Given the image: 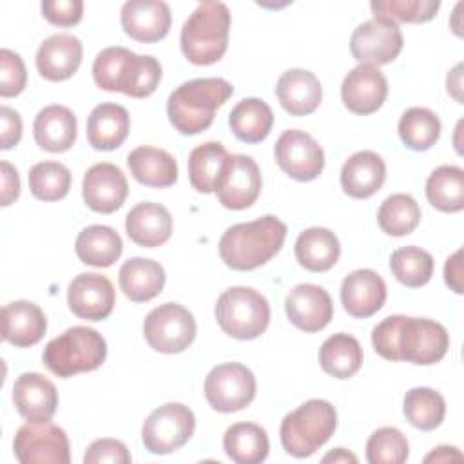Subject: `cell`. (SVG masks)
I'll list each match as a JSON object with an SVG mask.
<instances>
[{"label":"cell","mask_w":464,"mask_h":464,"mask_svg":"<svg viewBox=\"0 0 464 464\" xmlns=\"http://www.w3.org/2000/svg\"><path fill=\"white\" fill-rule=\"evenodd\" d=\"M276 94L281 107L292 116L312 114L323 98L319 78L306 69L285 71L276 85Z\"/></svg>","instance_id":"obj_24"},{"label":"cell","mask_w":464,"mask_h":464,"mask_svg":"<svg viewBox=\"0 0 464 464\" xmlns=\"http://www.w3.org/2000/svg\"><path fill=\"white\" fill-rule=\"evenodd\" d=\"M130 116L123 105L100 103L87 118V140L96 150L118 149L129 134Z\"/></svg>","instance_id":"obj_29"},{"label":"cell","mask_w":464,"mask_h":464,"mask_svg":"<svg viewBox=\"0 0 464 464\" xmlns=\"http://www.w3.org/2000/svg\"><path fill=\"white\" fill-rule=\"evenodd\" d=\"M125 230L136 245L154 248L170 239L172 218L163 205L143 201L129 210L125 218Z\"/></svg>","instance_id":"obj_27"},{"label":"cell","mask_w":464,"mask_h":464,"mask_svg":"<svg viewBox=\"0 0 464 464\" xmlns=\"http://www.w3.org/2000/svg\"><path fill=\"white\" fill-rule=\"evenodd\" d=\"M0 96H18L27 83V71L20 54L9 49L0 51Z\"/></svg>","instance_id":"obj_46"},{"label":"cell","mask_w":464,"mask_h":464,"mask_svg":"<svg viewBox=\"0 0 464 464\" xmlns=\"http://www.w3.org/2000/svg\"><path fill=\"white\" fill-rule=\"evenodd\" d=\"M277 165L297 181L315 179L324 167V152L321 145L304 130L288 129L276 141Z\"/></svg>","instance_id":"obj_15"},{"label":"cell","mask_w":464,"mask_h":464,"mask_svg":"<svg viewBox=\"0 0 464 464\" xmlns=\"http://www.w3.org/2000/svg\"><path fill=\"white\" fill-rule=\"evenodd\" d=\"M85 205L100 214L118 210L129 194L127 178L120 167L112 163H94L87 169L82 183Z\"/></svg>","instance_id":"obj_17"},{"label":"cell","mask_w":464,"mask_h":464,"mask_svg":"<svg viewBox=\"0 0 464 464\" xmlns=\"http://www.w3.org/2000/svg\"><path fill=\"white\" fill-rule=\"evenodd\" d=\"M82 42L67 33L45 38L36 51V69L49 82L71 78L82 63Z\"/></svg>","instance_id":"obj_23"},{"label":"cell","mask_w":464,"mask_h":464,"mask_svg":"<svg viewBox=\"0 0 464 464\" xmlns=\"http://www.w3.org/2000/svg\"><path fill=\"white\" fill-rule=\"evenodd\" d=\"M127 165L132 178L147 187L165 188L178 179V163L174 156L158 147H136L127 156Z\"/></svg>","instance_id":"obj_30"},{"label":"cell","mask_w":464,"mask_h":464,"mask_svg":"<svg viewBox=\"0 0 464 464\" xmlns=\"http://www.w3.org/2000/svg\"><path fill=\"white\" fill-rule=\"evenodd\" d=\"M40 9L47 22L60 27H71L82 20L83 2L82 0H45L40 4Z\"/></svg>","instance_id":"obj_48"},{"label":"cell","mask_w":464,"mask_h":464,"mask_svg":"<svg viewBox=\"0 0 464 464\" xmlns=\"http://www.w3.org/2000/svg\"><path fill=\"white\" fill-rule=\"evenodd\" d=\"M335 426V408L328 401L310 399L283 417L279 428L281 444L288 455L304 459L328 442Z\"/></svg>","instance_id":"obj_6"},{"label":"cell","mask_w":464,"mask_h":464,"mask_svg":"<svg viewBox=\"0 0 464 464\" xmlns=\"http://www.w3.org/2000/svg\"><path fill=\"white\" fill-rule=\"evenodd\" d=\"M433 265L435 261L431 254L413 245L397 248L390 257L392 274L401 285L408 288H419L426 285L431 279Z\"/></svg>","instance_id":"obj_42"},{"label":"cell","mask_w":464,"mask_h":464,"mask_svg":"<svg viewBox=\"0 0 464 464\" xmlns=\"http://www.w3.org/2000/svg\"><path fill=\"white\" fill-rule=\"evenodd\" d=\"M105 357V339L89 326L67 328L58 337L51 339L42 353L44 364L62 379L92 372L103 364Z\"/></svg>","instance_id":"obj_7"},{"label":"cell","mask_w":464,"mask_h":464,"mask_svg":"<svg viewBox=\"0 0 464 464\" xmlns=\"http://www.w3.org/2000/svg\"><path fill=\"white\" fill-rule=\"evenodd\" d=\"M234 87L223 78H196L174 89L167 100V114L172 127L181 134L207 130L216 111L232 96Z\"/></svg>","instance_id":"obj_4"},{"label":"cell","mask_w":464,"mask_h":464,"mask_svg":"<svg viewBox=\"0 0 464 464\" xmlns=\"http://www.w3.org/2000/svg\"><path fill=\"white\" fill-rule=\"evenodd\" d=\"M375 352L386 361H406L413 364H435L448 348V330L426 317L388 315L372 332Z\"/></svg>","instance_id":"obj_1"},{"label":"cell","mask_w":464,"mask_h":464,"mask_svg":"<svg viewBox=\"0 0 464 464\" xmlns=\"http://www.w3.org/2000/svg\"><path fill=\"white\" fill-rule=\"evenodd\" d=\"M33 134L40 149L65 152L76 141V116L65 105H47L36 114Z\"/></svg>","instance_id":"obj_28"},{"label":"cell","mask_w":464,"mask_h":464,"mask_svg":"<svg viewBox=\"0 0 464 464\" xmlns=\"http://www.w3.org/2000/svg\"><path fill=\"white\" fill-rule=\"evenodd\" d=\"M123 31L145 44L158 42L167 36L170 29V9L161 0H129L121 7Z\"/></svg>","instance_id":"obj_21"},{"label":"cell","mask_w":464,"mask_h":464,"mask_svg":"<svg viewBox=\"0 0 464 464\" xmlns=\"http://www.w3.org/2000/svg\"><path fill=\"white\" fill-rule=\"evenodd\" d=\"M0 121H2L0 149L2 150L13 149L22 138V118L14 109L2 105L0 107Z\"/></svg>","instance_id":"obj_49"},{"label":"cell","mask_w":464,"mask_h":464,"mask_svg":"<svg viewBox=\"0 0 464 464\" xmlns=\"http://www.w3.org/2000/svg\"><path fill=\"white\" fill-rule=\"evenodd\" d=\"M27 179L31 194L42 201L63 199L71 188V172L63 163L58 161L34 163L27 174Z\"/></svg>","instance_id":"obj_43"},{"label":"cell","mask_w":464,"mask_h":464,"mask_svg":"<svg viewBox=\"0 0 464 464\" xmlns=\"http://www.w3.org/2000/svg\"><path fill=\"white\" fill-rule=\"evenodd\" d=\"M399 136L408 149L428 150L440 136V120L426 107H411L399 120Z\"/></svg>","instance_id":"obj_41"},{"label":"cell","mask_w":464,"mask_h":464,"mask_svg":"<svg viewBox=\"0 0 464 464\" xmlns=\"http://www.w3.org/2000/svg\"><path fill=\"white\" fill-rule=\"evenodd\" d=\"M214 192L225 208H248L256 203L261 192V172L257 163L250 156L230 154L218 176Z\"/></svg>","instance_id":"obj_13"},{"label":"cell","mask_w":464,"mask_h":464,"mask_svg":"<svg viewBox=\"0 0 464 464\" xmlns=\"http://www.w3.org/2000/svg\"><path fill=\"white\" fill-rule=\"evenodd\" d=\"M350 51L361 63H372L375 67L390 63L402 51V33L395 22L373 16L352 33Z\"/></svg>","instance_id":"obj_14"},{"label":"cell","mask_w":464,"mask_h":464,"mask_svg":"<svg viewBox=\"0 0 464 464\" xmlns=\"http://www.w3.org/2000/svg\"><path fill=\"white\" fill-rule=\"evenodd\" d=\"M408 453V440L397 428H379L366 440V460L370 464H402Z\"/></svg>","instance_id":"obj_44"},{"label":"cell","mask_w":464,"mask_h":464,"mask_svg":"<svg viewBox=\"0 0 464 464\" xmlns=\"http://www.w3.org/2000/svg\"><path fill=\"white\" fill-rule=\"evenodd\" d=\"M444 281L446 285L455 292V294H462L464 286H462V248L455 250L444 265Z\"/></svg>","instance_id":"obj_51"},{"label":"cell","mask_w":464,"mask_h":464,"mask_svg":"<svg viewBox=\"0 0 464 464\" xmlns=\"http://www.w3.org/2000/svg\"><path fill=\"white\" fill-rule=\"evenodd\" d=\"M388 96L386 76L372 63H359L343 80L341 98L348 111L355 114H372Z\"/></svg>","instance_id":"obj_19"},{"label":"cell","mask_w":464,"mask_h":464,"mask_svg":"<svg viewBox=\"0 0 464 464\" xmlns=\"http://www.w3.org/2000/svg\"><path fill=\"white\" fill-rule=\"evenodd\" d=\"M285 310L290 323L308 334L323 330L334 317L330 294L312 283L294 286L285 299Z\"/></svg>","instance_id":"obj_18"},{"label":"cell","mask_w":464,"mask_h":464,"mask_svg":"<svg viewBox=\"0 0 464 464\" xmlns=\"http://www.w3.org/2000/svg\"><path fill=\"white\" fill-rule=\"evenodd\" d=\"M426 198L440 212L464 208V170L457 165H440L426 179Z\"/></svg>","instance_id":"obj_37"},{"label":"cell","mask_w":464,"mask_h":464,"mask_svg":"<svg viewBox=\"0 0 464 464\" xmlns=\"http://www.w3.org/2000/svg\"><path fill=\"white\" fill-rule=\"evenodd\" d=\"M216 321L219 328L241 341L259 337L270 323V304L257 290L248 286H232L225 290L216 303Z\"/></svg>","instance_id":"obj_8"},{"label":"cell","mask_w":464,"mask_h":464,"mask_svg":"<svg viewBox=\"0 0 464 464\" xmlns=\"http://www.w3.org/2000/svg\"><path fill=\"white\" fill-rule=\"evenodd\" d=\"M402 411L408 422L422 431H431L439 428L446 415L444 397L433 388L417 386L406 392Z\"/></svg>","instance_id":"obj_39"},{"label":"cell","mask_w":464,"mask_h":464,"mask_svg":"<svg viewBox=\"0 0 464 464\" xmlns=\"http://www.w3.org/2000/svg\"><path fill=\"white\" fill-rule=\"evenodd\" d=\"M47 330L42 308L31 301H13L2 308V339L16 348L36 344Z\"/></svg>","instance_id":"obj_25"},{"label":"cell","mask_w":464,"mask_h":464,"mask_svg":"<svg viewBox=\"0 0 464 464\" xmlns=\"http://www.w3.org/2000/svg\"><path fill=\"white\" fill-rule=\"evenodd\" d=\"M118 279L127 299L132 303H147L161 294L165 286V270L154 259L130 257L121 265Z\"/></svg>","instance_id":"obj_31"},{"label":"cell","mask_w":464,"mask_h":464,"mask_svg":"<svg viewBox=\"0 0 464 464\" xmlns=\"http://www.w3.org/2000/svg\"><path fill=\"white\" fill-rule=\"evenodd\" d=\"M386 301L384 279L372 268H359L348 274L341 285V303L353 317L377 314Z\"/></svg>","instance_id":"obj_22"},{"label":"cell","mask_w":464,"mask_h":464,"mask_svg":"<svg viewBox=\"0 0 464 464\" xmlns=\"http://www.w3.org/2000/svg\"><path fill=\"white\" fill-rule=\"evenodd\" d=\"M419 221L420 208L410 194H392L381 203L377 210V223L388 236H408L417 228Z\"/></svg>","instance_id":"obj_40"},{"label":"cell","mask_w":464,"mask_h":464,"mask_svg":"<svg viewBox=\"0 0 464 464\" xmlns=\"http://www.w3.org/2000/svg\"><path fill=\"white\" fill-rule=\"evenodd\" d=\"M74 250L82 263L105 268L120 259L123 243L114 228L107 225H91L78 234Z\"/></svg>","instance_id":"obj_33"},{"label":"cell","mask_w":464,"mask_h":464,"mask_svg":"<svg viewBox=\"0 0 464 464\" xmlns=\"http://www.w3.org/2000/svg\"><path fill=\"white\" fill-rule=\"evenodd\" d=\"M386 178V165L373 150L352 154L341 169V187L355 199H366L381 190Z\"/></svg>","instance_id":"obj_26"},{"label":"cell","mask_w":464,"mask_h":464,"mask_svg":"<svg viewBox=\"0 0 464 464\" xmlns=\"http://www.w3.org/2000/svg\"><path fill=\"white\" fill-rule=\"evenodd\" d=\"M143 335L149 346L161 353H179L196 337L194 315L178 303H163L150 310L143 321Z\"/></svg>","instance_id":"obj_10"},{"label":"cell","mask_w":464,"mask_h":464,"mask_svg":"<svg viewBox=\"0 0 464 464\" xmlns=\"http://www.w3.org/2000/svg\"><path fill=\"white\" fill-rule=\"evenodd\" d=\"M67 303L74 315L87 321L107 319L114 308L116 294L109 277L85 272L76 276L67 288Z\"/></svg>","instance_id":"obj_16"},{"label":"cell","mask_w":464,"mask_h":464,"mask_svg":"<svg viewBox=\"0 0 464 464\" xmlns=\"http://www.w3.org/2000/svg\"><path fill=\"white\" fill-rule=\"evenodd\" d=\"M295 259L310 272L330 270L341 254L337 236L324 227H312L303 230L295 239Z\"/></svg>","instance_id":"obj_32"},{"label":"cell","mask_w":464,"mask_h":464,"mask_svg":"<svg viewBox=\"0 0 464 464\" xmlns=\"http://www.w3.org/2000/svg\"><path fill=\"white\" fill-rule=\"evenodd\" d=\"M13 402L16 411L29 422H45L51 420L58 408V392L47 377L25 372L13 384Z\"/></svg>","instance_id":"obj_20"},{"label":"cell","mask_w":464,"mask_h":464,"mask_svg":"<svg viewBox=\"0 0 464 464\" xmlns=\"http://www.w3.org/2000/svg\"><path fill=\"white\" fill-rule=\"evenodd\" d=\"M462 63H457L455 69L448 74L446 78V87H448V92L459 102L462 103V94H460V89H462V82H460V76H462Z\"/></svg>","instance_id":"obj_53"},{"label":"cell","mask_w":464,"mask_h":464,"mask_svg":"<svg viewBox=\"0 0 464 464\" xmlns=\"http://www.w3.org/2000/svg\"><path fill=\"white\" fill-rule=\"evenodd\" d=\"M286 225L276 216L228 227L219 239L221 261L232 270H254L268 263L283 246Z\"/></svg>","instance_id":"obj_2"},{"label":"cell","mask_w":464,"mask_h":464,"mask_svg":"<svg viewBox=\"0 0 464 464\" xmlns=\"http://www.w3.org/2000/svg\"><path fill=\"white\" fill-rule=\"evenodd\" d=\"M228 125L237 140L245 143H259L272 130L274 112L266 102L259 98H245L230 111Z\"/></svg>","instance_id":"obj_36"},{"label":"cell","mask_w":464,"mask_h":464,"mask_svg":"<svg viewBox=\"0 0 464 464\" xmlns=\"http://www.w3.org/2000/svg\"><path fill=\"white\" fill-rule=\"evenodd\" d=\"M362 348L350 334H334L319 348L321 368L335 379H348L355 375L362 366Z\"/></svg>","instance_id":"obj_35"},{"label":"cell","mask_w":464,"mask_h":464,"mask_svg":"<svg viewBox=\"0 0 464 464\" xmlns=\"http://www.w3.org/2000/svg\"><path fill=\"white\" fill-rule=\"evenodd\" d=\"M230 154L219 141H207L188 154V179L201 194L214 192L218 176Z\"/></svg>","instance_id":"obj_38"},{"label":"cell","mask_w":464,"mask_h":464,"mask_svg":"<svg viewBox=\"0 0 464 464\" xmlns=\"http://www.w3.org/2000/svg\"><path fill=\"white\" fill-rule=\"evenodd\" d=\"M223 450L237 464H259L270 450L268 435L259 424L236 422L223 435Z\"/></svg>","instance_id":"obj_34"},{"label":"cell","mask_w":464,"mask_h":464,"mask_svg":"<svg viewBox=\"0 0 464 464\" xmlns=\"http://www.w3.org/2000/svg\"><path fill=\"white\" fill-rule=\"evenodd\" d=\"M230 11L223 2H201L185 20L179 44L194 65L216 63L228 47Z\"/></svg>","instance_id":"obj_5"},{"label":"cell","mask_w":464,"mask_h":464,"mask_svg":"<svg viewBox=\"0 0 464 464\" xmlns=\"http://www.w3.org/2000/svg\"><path fill=\"white\" fill-rule=\"evenodd\" d=\"M92 78L103 91L130 98L150 96L161 80V65L150 54H136L125 47L100 51L92 63Z\"/></svg>","instance_id":"obj_3"},{"label":"cell","mask_w":464,"mask_h":464,"mask_svg":"<svg viewBox=\"0 0 464 464\" xmlns=\"http://www.w3.org/2000/svg\"><path fill=\"white\" fill-rule=\"evenodd\" d=\"M323 462H357V457L350 451H346L344 448H335L334 451H330L328 455L323 457Z\"/></svg>","instance_id":"obj_54"},{"label":"cell","mask_w":464,"mask_h":464,"mask_svg":"<svg viewBox=\"0 0 464 464\" xmlns=\"http://www.w3.org/2000/svg\"><path fill=\"white\" fill-rule=\"evenodd\" d=\"M2 174V207H9L20 194V176L18 170L9 161H0Z\"/></svg>","instance_id":"obj_50"},{"label":"cell","mask_w":464,"mask_h":464,"mask_svg":"<svg viewBox=\"0 0 464 464\" xmlns=\"http://www.w3.org/2000/svg\"><path fill=\"white\" fill-rule=\"evenodd\" d=\"M205 397L216 411H239L256 397V377L239 362L218 364L205 379Z\"/></svg>","instance_id":"obj_11"},{"label":"cell","mask_w":464,"mask_h":464,"mask_svg":"<svg viewBox=\"0 0 464 464\" xmlns=\"http://www.w3.org/2000/svg\"><path fill=\"white\" fill-rule=\"evenodd\" d=\"M13 451L22 464H69L71 460L65 431L49 420L20 426Z\"/></svg>","instance_id":"obj_12"},{"label":"cell","mask_w":464,"mask_h":464,"mask_svg":"<svg viewBox=\"0 0 464 464\" xmlns=\"http://www.w3.org/2000/svg\"><path fill=\"white\" fill-rule=\"evenodd\" d=\"M440 7L439 0H384L372 2L370 9L373 16L388 18L392 22L424 24L430 22Z\"/></svg>","instance_id":"obj_45"},{"label":"cell","mask_w":464,"mask_h":464,"mask_svg":"<svg viewBox=\"0 0 464 464\" xmlns=\"http://www.w3.org/2000/svg\"><path fill=\"white\" fill-rule=\"evenodd\" d=\"M462 453L453 446H439L430 455L424 457V462H448V460H460Z\"/></svg>","instance_id":"obj_52"},{"label":"cell","mask_w":464,"mask_h":464,"mask_svg":"<svg viewBox=\"0 0 464 464\" xmlns=\"http://www.w3.org/2000/svg\"><path fill=\"white\" fill-rule=\"evenodd\" d=\"M196 417L181 402H167L156 408L141 426L145 450L154 455H165L179 450L192 437Z\"/></svg>","instance_id":"obj_9"},{"label":"cell","mask_w":464,"mask_h":464,"mask_svg":"<svg viewBox=\"0 0 464 464\" xmlns=\"http://www.w3.org/2000/svg\"><path fill=\"white\" fill-rule=\"evenodd\" d=\"M85 464H100V462H112V464H129L130 462V453L127 446L121 440L116 439H98L94 440L85 455H83Z\"/></svg>","instance_id":"obj_47"}]
</instances>
